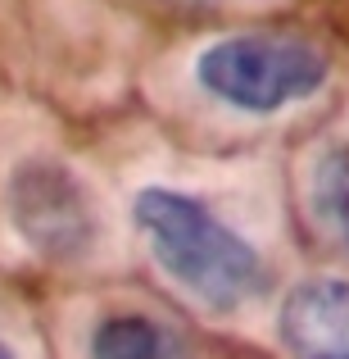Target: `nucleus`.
Returning <instances> with one entry per match:
<instances>
[{
	"label": "nucleus",
	"mask_w": 349,
	"mask_h": 359,
	"mask_svg": "<svg viewBox=\"0 0 349 359\" xmlns=\"http://www.w3.org/2000/svg\"><path fill=\"white\" fill-rule=\"evenodd\" d=\"M131 219L155 264L191 300L218 314H236L263 291V259L254 255V245L236 237L222 219H213L200 201L168 187H145L131 205Z\"/></svg>",
	"instance_id": "1"
},
{
	"label": "nucleus",
	"mask_w": 349,
	"mask_h": 359,
	"mask_svg": "<svg viewBox=\"0 0 349 359\" xmlns=\"http://www.w3.org/2000/svg\"><path fill=\"white\" fill-rule=\"evenodd\" d=\"M195 78L204 91L250 114H277L295 100L313 96L327 82V55L299 36L245 32L213 41L195 60Z\"/></svg>",
	"instance_id": "2"
},
{
	"label": "nucleus",
	"mask_w": 349,
	"mask_h": 359,
	"mask_svg": "<svg viewBox=\"0 0 349 359\" xmlns=\"http://www.w3.org/2000/svg\"><path fill=\"white\" fill-rule=\"evenodd\" d=\"M9 219L36 255L55 264L87 259L100 237L96 201L78 173L55 159H27L9 177Z\"/></svg>",
	"instance_id": "3"
},
{
	"label": "nucleus",
	"mask_w": 349,
	"mask_h": 359,
	"mask_svg": "<svg viewBox=\"0 0 349 359\" xmlns=\"http://www.w3.org/2000/svg\"><path fill=\"white\" fill-rule=\"evenodd\" d=\"M281 346L290 359H349V282L313 278L281 300Z\"/></svg>",
	"instance_id": "4"
},
{
	"label": "nucleus",
	"mask_w": 349,
	"mask_h": 359,
	"mask_svg": "<svg viewBox=\"0 0 349 359\" xmlns=\"http://www.w3.org/2000/svg\"><path fill=\"white\" fill-rule=\"evenodd\" d=\"M91 359H191V351L150 314H109L91 332Z\"/></svg>",
	"instance_id": "5"
},
{
	"label": "nucleus",
	"mask_w": 349,
	"mask_h": 359,
	"mask_svg": "<svg viewBox=\"0 0 349 359\" xmlns=\"http://www.w3.org/2000/svg\"><path fill=\"white\" fill-rule=\"evenodd\" d=\"M308 201L327 232L349 250V141L322 150L308 177Z\"/></svg>",
	"instance_id": "6"
},
{
	"label": "nucleus",
	"mask_w": 349,
	"mask_h": 359,
	"mask_svg": "<svg viewBox=\"0 0 349 359\" xmlns=\"http://www.w3.org/2000/svg\"><path fill=\"white\" fill-rule=\"evenodd\" d=\"M0 359H14V355H9V351H5V346H0Z\"/></svg>",
	"instance_id": "7"
}]
</instances>
